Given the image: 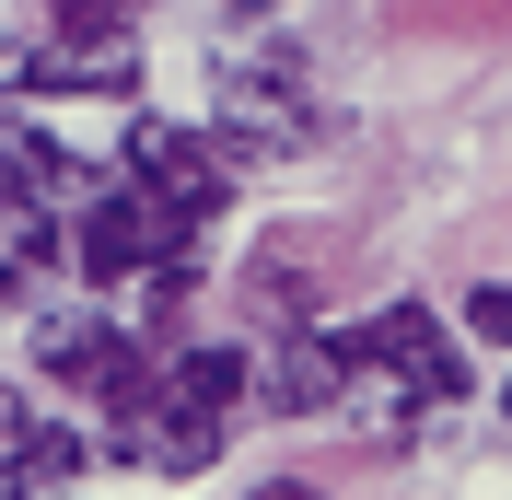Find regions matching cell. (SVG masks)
Here are the masks:
<instances>
[{
	"label": "cell",
	"mask_w": 512,
	"mask_h": 500,
	"mask_svg": "<svg viewBox=\"0 0 512 500\" xmlns=\"http://www.w3.org/2000/svg\"><path fill=\"white\" fill-rule=\"evenodd\" d=\"M338 361H350V373H396L408 407H454L466 396V349L443 338L431 303H384V314H361V326H338Z\"/></svg>",
	"instance_id": "obj_1"
},
{
	"label": "cell",
	"mask_w": 512,
	"mask_h": 500,
	"mask_svg": "<svg viewBox=\"0 0 512 500\" xmlns=\"http://www.w3.org/2000/svg\"><path fill=\"white\" fill-rule=\"evenodd\" d=\"M198 233L175 210H152L140 187H117V198H82V221H70V268L82 280H140V268H163V256H187Z\"/></svg>",
	"instance_id": "obj_2"
},
{
	"label": "cell",
	"mask_w": 512,
	"mask_h": 500,
	"mask_svg": "<svg viewBox=\"0 0 512 500\" xmlns=\"http://www.w3.org/2000/svg\"><path fill=\"white\" fill-rule=\"evenodd\" d=\"M222 152L233 163H280V152H303V82H291V59H268V70H245L233 59L222 70Z\"/></svg>",
	"instance_id": "obj_3"
},
{
	"label": "cell",
	"mask_w": 512,
	"mask_h": 500,
	"mask_svg": "<svg viewBox=\"0 0 512 500\" xmlns=\"http://www.w3.org/2000/svg\"><path fill=\"white\" fill-rule=\"evenodd\" d=\"M128 175H140V198H152V210L187 221V233L222 210V163H210V140H198V128H128Z\"/></svg>",
	"instance_id": "obj_4"
},
{
	"label": "cell",
	"mask_w": 512,
	"mask_h": 500,
	"mask_svg": "<svg viewBox=\"0 0 512 500\" xmlns=\"http://www.w3.org/2000/svg\"><path fill=\"white\" fill-rule=\"evenodd\" d=\"M338 384H350L338 338H280L268 361H256V396L280 407V419H326V407H338Z\"/></svg>",
	"instance_id": "obj_5"
},
{
	"label": "cell",
	"mask_w": 512,
	"mask_h": 500,
	"mask_svg": "<svg viewBox=\"0 0 512 500\" xmlns=\"http://www.w3.org/2000/svg\"><path fill=\"white\" fill-rule=\"evenodd\" d=\"M117 454H128V466H152V477H198L210 454H222V419H198V407L152 419V407H140V419L117 431Z\"/></svg>",
	"instance_id": "obj_6"
},
{
	"label": "cell",
	"mask_w": 512,
	"mask_h": 500,
	"mask_svg": "<svg viewBox=\"0 0 512 500\" xmlns=\"http://www.w3.org/2000/svg\"><path fill=\"white\" fill-rule=\"evenodd\" d=\"M105 361H117L105 314H47V326H35V373H47V384H70V396H94V384H105Z\"/></svg>",
	"instance_id": "obj_7"
},
{
	"label": "cell",
	"mask_w": 512,
	"mask_h": 500,
	"mask_svg": "<svg viewBox=\"0 0 512 500\" xmlns=\"http://www.w3.org/2000/svg\"><path fill=\"white\" fill-rule=\"evenodd\" d=\"M82 466H94V442L70 431V419H24V442H12V500H59Z\"/></svg>",
	"instance_id": "obj_8"
},
{
	"label": "cell",
	"mask_w": 512,
	"mask_h": 500,
	"mask_svg": "<svg viewBox=\"0 0 512 500\" xmlns=\"http://www.w3.org/2000/svg\"><path fill=\"white\" fill-rule=\"evenodd\" d=\"M24 82L35 94H140V59L128 47H35Z\"/></svg>",
	"instance_id": "obj_9"
},
{
	"label": "cell",
	"mask_w": 512,
	"mask_h": 500,
	"mask_svg": "<svg viewBox=\"0 0 512 500\" xmlns=\"http://www.w3.org/2000/svg\"><path fill=\"white\" fill-rule=\"evenodd\" d=\"M245 384H256V361H245V349H187V361H175V396H163V407L233 419V407H245Z\"/></svg>",
	"instance_id": "obj_10"
},
{
	"label": "cell",
	"mask_w": 512,
	"mask_h": 500,
	"mask_svg": "<svg viewBox=\"0 0 512 500\" xmlns=\"http://www.w3.org/2000/svg\"><path fill=\"white\" fill-rule=\"evenodd\" d=\"M59 187H70L59 140H35V128H0V198H12V210H47Z\"/></svg>",
	"instance_id": "obj_11"
},
{
	"label": "cell",
	"mask_w": 512,
	"mask_h": 500,
	"mask_svg": "<svg viewBox=\"0 0 512 500\" xmlns=\"http://www.w3.org/2000/svg\"><path fill=\"white\" fill-rule=\"evenodd\" d=\"M466 326H478L489 349H512V280H489V291H466Z\"/></svg>",
	"instance_id": "obj_12"
},
{
	"label": "cell",
	"mask_w": 512,
	"mask_h": 500,
	"mask_svg": "<svg viewBox=\"0 0 512 500\" xmlns=\"http://www.w3.org/2000/svg\"><path fill=\"white\" fill-rule=\"evenodd\" d=\"M140 0H59V35H117Z\"/></svg>",
	"instance_id": "obj_13"
},
{
	"label": "cell",
	"mask_w": 512,
	"mask_h": 500,
	"mask_svg": "<svg viewBox=\"0 0 512 500\" xmlns=\"http://www.w3.org/2000/svg\"><path fill=\"white\" fill-rule=\"evenodd\" d=\"M24 419H35V407L12 396V384H0V466H12V442H24Z\"/></svg>",
	"instance_id": "obj_14"
},
{
	"label": "cell",
	"mask_w": 512,
	"mask_h": 500,
	"mask_svg": "<svg viewBox=\"0 0 512 500\" xmlns=\"http://www.w3.org/2000/svg\"><path fill=\"white\" fill-rule=\"evenodd\" d=\"M256 500H326V489H303V477H256Z\"/></svg>",
	"instance_id": "obj_15"
},
{
	"label": "cell",
	"mask_w": 512,
	"mask_h": 500,
	"mask_svg": "<svg viewBox=\"0 0 512 500\" xmlns=\"http://www.w3.org/2000/svg\"><path fill=\"white\" fill-rule=\"evenodd\" d=\"M12 291H24V256H12V233H0V303H12Z\"/></svg>",
	"instance_id": "obj_16"
},
{
	"label": "cell",
	"mask_w": 512,
	"mask_h": 500,
	"mask_svg": "<svg viewBox=\"0 0 512 500\" xmlns=\"http://www.w3.org/2000/svg\"><path fill=\"white\" fill-rule=\"evenodd\" d=\"M12 82H24V59H12V47H0V94H12Z\"/></svg>",
	"instance_id": "obj_17"
},
{
	"label": "cell",
	"mask_w": 512,
	"mask_h": 500,
	"mask_svg": "<svg viewBox=\"0 0 512 500\" xmlns=\"http://www.w3.org/2000/svg\"><path fill=\"white\" fill-rule=\"evenodd\" d=\"M222 12H280V0H222Z\"/></svg>",
	"instance_id": "obj_18"
},
{
	"label": "cell",
	"mask_w": 512,
	"mask_h": 500,
	"mask_svg": "<svg viewBox=\"0 0 512 500\" xmlns=\"http://www.w3.org/2000/svg\"><path fill=\"white\" fill-rule=\"evenodd\" d=\"M501 419H512V396H501Z\"/></svg>",
	"instance_id": "obj_19"
}]
</instances>
